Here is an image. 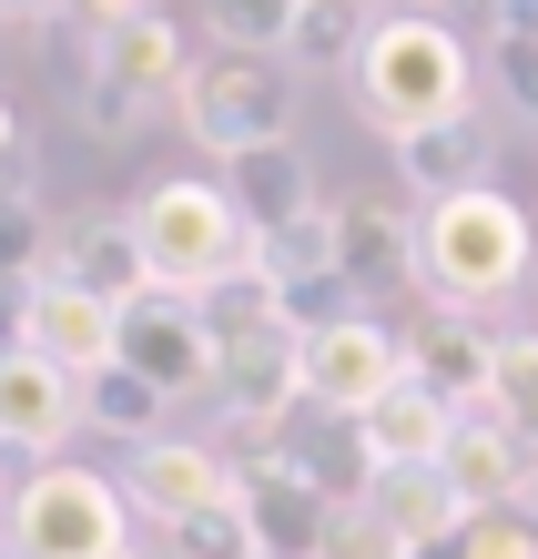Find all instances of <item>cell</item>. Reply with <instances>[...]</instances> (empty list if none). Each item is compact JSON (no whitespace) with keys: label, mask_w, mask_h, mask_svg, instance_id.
Listing matches in <instances>:
<instances>
[{"label":"cell","mask_w":538,"mask_h":559,"mask_svg":"<svg viewBox=\"0 0 538 559\" xmlns=\"http://www.w3.org/2000/svg\"><path fill=\"white\" fill-rule=\"evenodd\" d=\"M528 265H538V235H528V214L498 183H467V193L417 204V285H427L437 316L509 306V295L528 285Z\"/></svg>","instance_id":"obj_2"},{"label":"cell","mask_w":538,"mask_h":559,"mask_svg":"<svg viewBox=\"0 0 538 559\" xmlns=\"http://www.w3.org/2000/svg\"><path fill=\"white\" fill-rule=\"evenodd\" d=\"M11 559H132V499L122 478L51 457L11 488Z\"/></svg>","instance_id":"obj_5"},{"label":"cell","mask_w":538,"mask_h":559,"mask_svg":"<svg viewBox=\"0 0 538 559\" xmlns=\"http://www.w3.org/2000/svg\"><path fill=\"white\" fill-rule=\"evenodd\" d=\"M11 143H21V122H11V103H0V153H11Z\"/></svg>","instance_id":"obj_31"},{"label":"cell","mask_w":538,"mask_h":559,"mask_svg":"<svg viewBox=\"0 0 538 559\" xmlns=\"http://www.w3.org/2000/svg\"><path fill=\"white\" fill-rule=\"evenodd\" d=\"M0 549H11V488H0Z\"/></svg>","instance_id":"obj_32"},{"label":"cell","mask_w":538,"mask_h":559,"mask_svg":"<svg viewBox=\"0 0 538 559\" xmlns=\"http://www.w3.org/2000/svg\"><path fill=\"white\" fill-rule=\"evenodd\" d=\"M488 367H498V325H478V316H437L427 336H407V377L427 397H447L457 417L488 407Z\"/></svg>","instance_id":"obj_17"},{"label":"cell","mask_w":538,"mask_h":559,"mask_svg":"<svg viewBox=\"0 0 538 559\" xmlns=\"http://www.w3.org/2000/svg\"><path fill=\"white\" fill-rule=\"evenodd\" d=\"M122 499H132V519H153V530H183V519L234 499V448H214V438L122 448Z\"/></svg>","instance_id":"obj_10"},{"label":"cell","mask_w":538,"mask_h":559,"mask_svg":"<svg viewBox=\"0 0 538 559\" xmlns=\"http://www.w3.org/2000/svg\"><path fill=\"white\" fill-rule=\"evenodd\" d=\"M437 478L457 488L467 519H509V509L528 499V478H538V448L518 438V427H498L488 407H467L457 438H447V457H437Z\"/></svg>","instance_id":"obj_13"},{"label":"cell","mask_w":538,"mask_h":559,"mask_svg":"<svg viewBox=\"0 0 538 559\" xmlns=\"http://www.w3.org/2000/svg\"><path fill=\"white\" fill-rule=\"evenodd\" d=\"M174 122H183L214 163L264 153V143H295L285 61H264V51H204V61H193V82H183V103H174Z\"/></svg>","instance_id":"obj_6"},{"label":"cell","mask_w":538,"mask_h":559,"mask_svg":"<svg viewBox=\"0 0 538 559\" xmlns=\"http://www.w3.org/2000/svg\"><path fill=\"white\" fill-rule=\"evenodd\" d=\"M224 193H234V214H244V235H285V224H306L325 214V193H315V163L295 153V143H264V153H234L224 163Z\"/></svg>","instance_id":"obj_14"},{"label":"cell","mask_w":538,"mask_h":559,"mask_svg":"<svg viewBox=\"0 0 538 559\" xmlns=\"http://www.w3.org/2000/svg\"><path fill=\"white\" fill-rule=\"evenodd\" d=\"M366 11H376V21H437L447 0H366Z\"/></svg>","instance_id":"obj_29"},{"label":"cell","mask_w":538,"mask_h":559,"mask_svg":"<svg viewBox=\"0 0 538 559\" xmlns=\"http://www.w3.org/2000/svg\"><path fill=\"white\" fill-rule=\"evenodd\" d=\"M315 559H417V549L396 539V530H386V519L366 509V499H346V509L325 519V549H315Z\"/></svg>","instance_id":"obj_26"},{"label":"cell","mask_w":538,"mask_h":559,"mask_svg":"<svg viewBox=\"0 0 538 559\" xmlns=\"http://www.w3.org/2000/svg\"><path fill=\"white\" fill-rule=\"evenodd\" d=\"M346 103H356L366 133L396 153V143L437 133V122L478 112V51H467L447 21H376L366 61L346 72Z\"/></svg>","instance_id":"obj_1"},{"label":"cell","mask_w":538,"mask_h":559,"mask_svg":"<svg viewBox=\"0 0 538 559\" xmlns=\"http://www.w3.org/2000/svg\"><path fill=\"white\" fill-rule=\"evenodd\" d=\"M386 386H407V336H396L386 316L356 306V316H335V325L306 336V407L315 417H346L356 427Z\"/></svg>","instance_id":"obj_8"},{"label":"cell","mask_w":538,"mask_h":559,"mask_svg":"<svg viewBox=\"0 0 538 559\" xmlns=\"http://www.w3.org/2000/svg\"><path fill=\"white\" fill-rule=\"evenodd\" d=\"M112 367L143 377L153 397H214L224 336H214V316L193 306V295H132V306H122V356H112Z\"/></svg>","instance_id":"obj_7"},{"label":"cell","mask_w":538,"mask_h":559,"mask_svg":"<svg viewBox=\"0 0 538 559\" xmlns=\"http://www.w3.org/2000/svg\"><path fill=\"white\" fill-rule=\"evenodd\" d=\"M122 214H132V245H143V265H153V295L214 306L224 285L254 275V235H244V214H234L224 174H163V183L132 193Z\"/></svg>","instance_id":"obj_3"},{"label":"cell","mask_w":538,"mask_h":559,"mask_svg":"<svg viewBox=\"0 0 538 559\" xmlns=\"http://www.w3.org/2000/svg\"><path fill=\"white\" fill-rule=\"evenodd\" d=\"M366 41H376V11L366 0H306L295 11V41H285V72H356Z\"/></svg>","instance_id":"obj_21"},{"label":"cell","mask_w":538,"mask_h":559,"mask_svg":"<svg viewBox=\"0 0 538 559\" xmlns=\"http://www.w3.org/2000/svg\"><path fill=\"white\" fill-rule=\"evenodd\" d=\"M488 163H498V133H488L478 112H467V122H437V133H417V143H396V174H407V193H417V204L488 183Z\"/></svg>","instance_id":"obj_20"},{"label":"cell","mask_w":538,"mask_h":559,"mask_svg":"<svg viewBox=\"0 0 538 559\" xmlns=\"http://www.w3.org/2000/svg\"><path fill=\"white\" fill-rule=\"evenodd\" d=\"M488 72H498V92H509V112H518V122H538V41L498 31V41H488Z\"/></svg>","instance_id":"obj_27"},{"label":"cell","mask_w":538,"mask_h":559,"mask_svg":"<svg viewBox=\"0 0 538 559\" xmlns=\"http://www.w3.org/2000/svg\"><path fill=\"white\" fill-rule=\"evenodd\" d=\"M488 417L518 427L538 448V336H498V367H488Z\"/></svg>","instance_id":"obj_24"},{"label":"cell","mask_w":538,"mask_h":559,"mask_svg":"<svg viewBox=\"0 0 538 559\" xmlns=\"http://www.w3.org/2000/svg\"><path fill=\"white\" fill-rule=\"evenodd\" d=\"M457 559H538V539H528V519H478L457 539Z\"/></svg>","instance_id":"obj_28"},{"label":"cell","mask_w":538,"mask_h":559,"mask_svg":"<svg viewBox=\"0 0 538 559\" xmlns=\"http://www.w3.org/2000/svg\"><path fill=\"white\" fill-rule=\"evenodd\" d=\"M498 31H518V41H538V0H498Z\"/></svg>","instance_id":"obj_30"},{"label":"cell","mask_w":538,"mask_h":559,"mask_svg":"<svg viewBox=\"0 0 538 559\" xmlns=\"http://www.w3.org/2000/svg\"><path fill=\"white\" fill-rule=\"evenodd\" d=\"M234 499H244L254 559H315V549H325L335 499H315V488L285 468V448H275V438H244V457H234Z\"/></svg>","instance_id":"obj_11"},{"label":"cell","mask_w":538,"mask_h":559,"mask_svg":"<svg viewBox=\"0 0 538 559\" xmlns=\"http://www.w3.org/2000/svg\"><path fill=\"white\" fill-rule=\"evenodd\" d=\"M457 11H488V21H498V0H457Z\"/></svg>","instance_id":"obj_33"},{"label":"cell","mask_w":538,"mask_h":559,"mask_svg":"<svg viewBox=\"0 0 538 559\" xmlns=\"http://www.w3.org/2000/svg\"><path fill=\"white\" fill-rule=\"evenodd\" d=\"M366 509H376V519H386V530L407 539L417 559H447V549H457L467 530H478V519L457 509V488L437 478V468H386L376 488H366Z\"/></svg>","instance_id":"obj_19"},{"label":"cell","mask_w":538,"mask_h":559,"mask_svg":"<svg viewBox=\"0 0 538 559\" xmlns=\"http://www.w3.org/2000/svg\"><path fill=\"white\" fill-rule=\"evenodd\" d=\"M163 407L174 397H153L143 377H122V367H103L82 386V427H103V438H122V448H153V438H174V427H163Z\"/></svg>","instance_id":"obj_22"},{"label":"cell","mask_w":538,"mask_h":559,"mask_svg":"<svg viewBox=\"0 0 538 559\" xmlns=\"http://www.w3.org/2000/svg\"><path fill=\"white\" fill-rule=\"evenodd\" d=\"M295 11H306V0H204V31H214V51H264V61H285Z\"/></svg>","instance_id":"obj_23"},{"label":"cell","mask_w":538,"mask_h":559,"mask_svg":"<svg viewBox=\"0 0 538 559\" xmlns=\"http://www.w3.org/2000/svg\"><path fill=\"white\" fill-rule=\"evenodd\" d=\"M72 438H82V377L41 367L31 346H0V448L31 457V468H51Z\"/></svg>","instance_id":"obj_12"},{"label":"cell","mask_w":538,"mask_h":559,"mask_svg":"<svg viewBox=\"0 0 538 559\" xmlns=\"http://www.w3.org/2000/svg\"><path fill=\"white\" fill-rule=\"evenodd\" d=\"M51 275H72L82 295H103V306H132V295H153V265L143 245H132V214H82L51 235Z\"/></svg>","instance_id":"obj_15"},{"label":"cell","mask_w":538,"mask_h":559,"mask_svg":"<svg viewBox=\"0 0 538 559\" xmlns=\"http://www.w3.org/2000/svg\"><path fill=\"white\" fill-rule=\"evenodd\" d=\"M356 438H366V457H376V478H386V468H437L447 438H457V407L427 397V386L407 377V386H386V397L356 417Z\"/></svg>","instance_id":"obj_18"},{"label":"cell","mask_w":538,"mask_h":559,"mask_svg":"<svg viewBox=\"0 0 538 559\" xmlns=\"http://www.w3.org/2000/svg\"><path fill=\"white\" fill-rule=\"evenodd\" d=\"M41 254H51V224H41V204L0 183V275H11V285H41V275H51Z\"/></svg>","instance_id":"obj_25"},{"label":"cell","mask_w":538,"mask_h":559,"mask_svg":"<svg viewBox=\"0 0 538 559\" xmlns=\"http://www.w3.org/2000/svg\"><path fill=\"white\" fill-rule=\"evenodd\" d=\"M183 82H193V51H183L163 0H132V11H112L82 41V122L103 143H122L153 103H183Z\"/></svg>","instance_id":"obj_4"},{"label":"cell","mask_w":538,"mask_h":559,"mask_svg":"<svg viewBox=\"0 0 538 559\" xmlns=\"http://www.w3.org/2000/svg\"><path fill=\"white\" fill-rule=\"evenodd\" d=\"M335 235H346V285L356 295L417 285V204H396V193H356V204H335Z\"/></svg>","instance_id":"obj_16"},{"label":"cell","mask_w":538,"mask_h":559,"mask_svg":"<svg viewBox=\"0 0 538 559\" xmlns=\"http://www.w3.org/2000/svg\"><path fill=\"white\" fill-rule=\"evenodd\" d=\"M11 346H31L41 367H61V377L92 386L122 356V306L82 295L72 275H41V285H21V306H11Z\"/></svg>","instance_id":"obj_9"}]
</instances>
